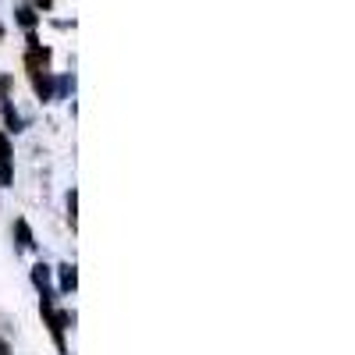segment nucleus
Segmentation results:
<instances>
[{
  "instance_id": "f257e3e1",
  "label": "nucleus",
  "mask_w": 355,
  "mask_h": 355,
  "mask_svg": "<svg viewBox=\"0 0 355 355\" xmlns=\"http://www.w3.org/2000/svg\"><path fill=\"white\" fill-rule=\"evenodd\" d=\"M25 68L28 75H43L50 71V50L36 43V36H28V53H25Z\"/></svg>"
},
{
  "instance_id": "f03ea898",
  "label": "nucleus",
  "mask_w": 355,
  "mask_h": 355,
  "mask_svg": "<svg viewBox=\"0 0 355 355\" xmlns=\"http://www.w3.org/2000/svg\"><path fill=\"white\" fill-rule=\"evenodd\" d=\"M15 167H11V142L8 135H0V185H11Z\"/></svg>"
},
{
  "instance_id": "7ed1b4c3",
  "label": "nucleus",
  "mask_w": 355,
  "mask_h": 355,
  "mask_svg": "<svg viewBox=\"0 0 355 355\" xmlns=\"http://www.w3.org/2000/svg\"><path fill=\"white\" fill-rule=\"evenodd\" d=\"M33 85H36V93H40L43 100H50V96H53V78H50V71L33 75Z\"/></svg>"
},
{
  "instance_id": "20e7f679",
  "label": "nucleus",
  "mask_w": 355,
  "mask_h": 355,
  "mask_svg": "<svg viewBox=\"0 0 355 355\" xmlns=\"http://www.w3.org/2000/svg\"><path fill=\"white\" fill-rule=\"evenodd\" d=\"M75 284H78L75 266H71V263H64V266H61V288H64V291H75Z\"/></svg>"
},
{
  "instance_id": "39448f33",
  "label": "nucleus",
  "mask_w": 355,
  "mask_h": 355,
  "mask_svg": "<svg viewBox=\"0 0 355 355\" xmlns=\"http://www.w3.org/2000/svg\"><path fill=\"white\" fill-rule=\"evenodd\" d=\"M15 231H18V245L21 249H33V231H28L25 220H15Z\"/></svg>"
},
{
  "instance_id": "423d86ee",
  "label": "nucleus",
  "mask_w": 355,
  "mask_h": 355,
  "mask_svg": "<svg viewBox=\"0 0 355 355\" xmlns=\"http://www.w3.org/2000/svg\"><path fill=\"white\" fill-rule=\"evenodd\" d=\"M18 21H21L25 28H33V25L40 21V15H36V8H18Z\"/></svg>"
},
{
  "instance_id": "0eeeda50",
  "label": "nucleus",
  "mask_w": 355,
  "mask_h": 355,
  "mask_svg": "<svg viewBox=\"0 0 355 355\" xmlns=\"http://www.w3.org/2000/svg\"><path fill=\"white\" fill-rule=\"evenodd\" d=\"M33 281H36V288H40V291L50 284V274H46V266H43V263H40L36 270H33Z\"/></svg>"
},
{
  "instance_id": "6e6552de",
  "label": "nucleus",
  "mask_w": 355,
  "mask_h": 355,
  "mask_svg": "<svg viewBox=\"0 0 355 355\" xmlns=\"http://www.w3.org/2000/svg\"><path fill=\"white\" fill-rule=\"evenodd\" d=\"M33 4H36L40 11H46V8H50V0H33Z\"/></svg>"
},
{
  "instance_id": "1a4fd4ad",
  "label": "nucleus",
  "mask_w": 355,
  "mask_h": 355,
  "mask_svg": "<svg viewBox=\"0 0 355 355\" xmlns=\"http://www.w3.org/2000/svg\"><path fill=\"white\" fill-rule=\"evenodd\" d=\"M0 355H11V345L8 341H0Z\"/></svg>"
},
{
  "instance_id": "9d476101",
  "label": "nucleus",
  "mask_w": 355,
  "mask_h": 355,
  "mask_svg": "<svg viewBox=\"0 0 355 355\" xmlns=\"http://www.w3.org/2000/svg\"><path fill=\"white\" fill-rule=\"evenodd\" d=\"M0 36H4V28H0Z\"/></svg>"
}]
</instances>
